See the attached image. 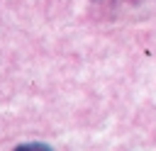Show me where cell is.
<instances>
[{"label": "cell", "instance_id": "cell-1", "mask_svg": "<svg viewBox=\"0 0 156 151\" xmlns=\"http://www.w3.org/2000/svg\"><path fill=\"white\" fill-rule=\"evenodd\" d=\"M15 151H51V146H46V144H37V141H32V144H20Z\"/></svg>", "mask_w": 156, "mask_h": 151}]
</instances>
